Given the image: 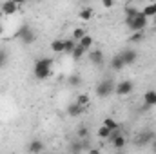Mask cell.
<instances>
[{"label": "cell", "mask_w": 156, "mask_h": 154, "mask_svg": "<svg viewBox=\"0 0 156 154\" xmlns=\"http://www.w3.org/2000/svg\"><path fill=\"white\" fill-rule=\"evenodd\" d=\"M53 73V58H38L35 62V67H33V75L37 80H47Z\"/></svg>", "instance_id": "1"}, {"label": "cell", "mask_w": 156, "mask_h": 154, "mask_svg": "<svg viewBox=\"0 0 156 154\" xmlns=\"http://www.w3.org/2000/svg\"><path fill=\"white\" fill-rule=\"evenodd\" d=\"M125 26H127L131 31H144V29L149 26V18H147L142 11H138L134 16L125 18Z\"/></svg>", "instance_id": "2"}, {"label": "cell", "mask_w": 156, "mask_h": 154, "mask_svg": "<svg viewBox=\"0 0 156 154\" xmlns=\"http://www.w3.org/2000/svg\"><path fill=\"white\" fill-rule=\"evenodd\" d=\"M15 37L20 40L22 44H26V45H31V44H35V40H37V33H35V29H33L29 24H22V26L16 29Z\"/></svg>", "instance_id": "3"}, {"label": "cell", "mask_w": 156, "mask_h": 154, "mask_svg": "<svg viewBox=\"0 0 156 154\" xmlns=\"http://www.w3.org/2000/svg\"><path fill=\"white\" fill-rule=\"evenodd\" d=\"M115 80L113 78H104L102 82H98V85H96V96L98 98H107V96H111L113 93H115Z\"/></svg>", "instance_id": "4"}, {"label": "cell", "mask_w": 156, "mask_h": 154, "mask_svg": "<svg viewBox=\"0 0 156 154\" xmlns=\"http://www.w3.org/2000/svg\"><path fill=\"white\" fill-rule=\"evenodd\" d=\"M133 91H134V83L131 80H122L115 85V93L118 96H129Z\"/></svg>", "instance_id": "5"}, {"label": "cell", "mask_w": 156, "mask_h": 154, "mask_svg": "<svg viewBox=\"0 0 156 154\" xmlns=\"http://www.w3.org/2000/svg\"><path fill=\"white\" fill-rule=\"evenodd\" d=\"M107 142H111L115 149L122 151V149L125 147V143H127V138L122 134V131H120V129H116V131H113V132H111V138H109Z\"/></svg>", "instance_id": "6"}, {"label": "cell", "mask_w": 156, "mask_h": 154, "mask_svg": "<svg viewBox=\"0 0 156 154\" xmlns=\"http://www.w3.org/2000/svg\"><path fill=\"white\" fill-rule=\"evenodd\" d=\"M87 58H89V62L93 64V65H104V60H105V56H104V51L102 49H89L87 51Z\"/></svg>", "instance_id": "7"}, {"label": "cell", "mask_w": 156, "mask_h": 154, "mask_svg": "<svg viewBox=\"0 0 156 154\" xmlns=\"http://www.w3.org/2000/svg\"><path fill=\"white\" fill-rule=\"evenodd\" d=\"M83 113H85V105L78 103L76 100H75L73 103H69V105H67V114L71 116V118H78V116H82Z\"/></svg>", "instance_id": "8"}, {"label": "cell", "mask_w": 156, "mask_h": 154, "mask_svg": "<svg viewBox=\"0 0 156 154\" xmlns=\"http://www.w3.org/2000/svg\"><path fill=\"white\" fill-rule=\"evenodd\" d=\"M18 9H20V5H18L15 0H5V2L2 4V15H5V16L15 15Z\"/></svg>", "instance_id": "9"}, {"label": "cell", "mask_w": 156, "mask_h": 154, "mask_svg": "<svg viewBox=\"0 0 156 154\" xmlns=\"http://www.w3.org/2000/svg\"><path fill=\"white\" fill-rule=\"evenodd\" d=\"M120 54H122V58H123L125 65H133V64L136 62V58H138V53H136V49H123Z\"/></svg>", "instance_id": "10"}, {"label": "cell", "mask_w": 156, "mask_h": 154, "mask_svg": "<svg viewBox=\"0 0 156 154\" xmlns=\"http://www.w3.org/2000/svg\"><path fill=\"white\" fill-rule=\"evenodd\" d=\"M144 102H145V107H154L156 105V91L149 89L144 93Z\"/></svg>", "instance_id": "11"}, {"label": "cell", "mask_w": 156, "mask_h": 154, "mask_svg": "<svg viewBox=\"0 0 156 154\" xmlns=\"http://www.w3.org/2000/svg\"><path fill=\"white\" fill-rule=\"evenodd\" d=\"M123 67H125V62H123L122 54H115V56L111 58V69H113V71H122Z\"/></svg>", "instance_id": "12"}, {"label": "cell", "mask_w": 156, "mask_h": 154, "mask_svg": "<svg viewBox=\"0 0 156 154\" xmlns=\"http://www.w3.org/2000/svg\"><path fill=\"white\" fill-rule=\"evenodd\" d=\"M51 51L56 53V54H64V38H55L51 44H49Z\"/></svg>", "instance_id": "13"}, {"label": "cell", "mask_w": 156, "mask_h": 154, "mask_svg": "<svg viewBox=\"0 0 156 154\" xmlns=\"http://www.w3.org/2000/svg\"><path fill=\"white\" fill-rule=\"evenodd\" d=\"M44 149H45V145H44L42 140H31L29 145H27V151L29 152H42Z\"/></svg>", "instance_id": "14"}, {"label": "cell", "mask_w": 156, "mask_h": 154, "mask_svg": "<svg viewBox=\"0 0 156 154\" xmlns=\"http://www.w3.org/2000/svg\"><path fill=\"white\" fill-rule=\"evenodd\" d=\"M142 13L147 16V18H154L156 16V2H149L142 7Z\"/></svg>", "instance_id": "15"}, {"label": "cell", "mask_w": 156, "mask_h": 154, "mask_svg": "<svg viewBox=\"0 0 156 154\" xmlns=\"http://www.w3.org/2000/svg\"><path fill=\"white\" fill-rule=\"evenodd\" d=\"M111 132H113V131L102 123V125L98 127V131H96V136H98L100 140H109V138H111Z\"/></svg>", "instance_id": "16"}, {"label": "cell", "mask_w": 156, "mask_h": 154, "mask_svg": "<svg viewBox=\"0 0 156 154\" xmlns=\"http://www.w3.org/2000/svg\"><path fill=\"white\" fill-rule=\"evenodd\" d=\"M76 47V40L73 38H64V54H71Z\"/></svg>", "instance_id": "17"}, {"label": "cell", "mask_w": 156, "mask_h": 154, "mask_svg": "<svg viewBox=\"0 0 156 154\" xmlns=\"http://www.w3.org/2000/svg\"><path fill=\"white\" fill-rule=\"evenodd\" d=\"M78 16H80L82 20H91V18L94 16V9H93L91 5H85V7L78 13Z\"/></svg>", "instance_id": "18"}, {"label": "cell", "mask_w": 156, "mask_h": 154, "mask_svg": "<svg viewBox=\"0 0 156 154\" xmlns=\"http://www.w3.org/2000/svg\"><path fill=\"white\" fill-rule=\"evenodd\" d=\"M85 54H87V49H85L83 45H80V44L76 42V47H75V51L71 53V56H73L75 60H80V58H83Z\"/></svg>", "instance_id": "19"}, {"label": "cell", "mask_w": 156, "mask_h": 154, "mask_svg": "<svg viewBox=\"0 0 156 154\" xmlns=\"http://www.w3.org/2000/svg\"><path fill=\"white\" fill-rule=\"evenodd\" d=\"M102 123H104L105 127H109L111 131H116V129H122V123H118V121L115 120V118H105V120H104Z\"/></svg>", "instance_id": "20"}, {"label": "cell", "mask_w": 156, "mask_h": 154, "mask_svg": "<svg viewBox=\"0 0 156 154\" xmlns=\"http://www.w3.org/2000/svg\"><path fill=\"white\" fill-rule=\"evenodd\" d=\"M78 44H80V45H83V47H85V49H87V51H89V49H91V47H93V37H91V35H87V33H85V35H83V37H82V38L78 40Z\"/></svg>", "instance_id": "21"}, {"label": "cell", "mask_w": 156, "mask_h": 154, "mask_svg": "<svg viewBox=\"0 0 156 154\" xmlns=\"http://www.w3.org/2000/svg\"><path fill=\"white\" fill-rule=\"evenodd\" d=\"M140 142L138 143H149V142H153L154 140V132H151V131H147V132H144V134H140V138H138Z\"/></svg>", "instance_id": "22"}, {"label": "cell", "mask_w": 156, "mask_h": 154, "mask_svg": "<svg viewBox=\"0 0 156 154\" xmlns=\"http://www.w3.org/2000/svg\"><path fill=\"white\" fill-rule=\"evenodd\" d=\"M142 40H144V31H133L129 37V42H133V44H140Z\"/></svg>", "instance_id": "23"}, {"label": "cell", "mask_w": 156, "mask_h": 154, "mask_svg": "<svg viewBox=\"0 0 156 154\" xmlns=\"http://www.w3.org/2000/svg\"><path fill=\"white\" fill-rule=\"evenodd\" d=\"M76 102L87 107V105H89V102H91V98H89V94H87V93H80V94L76 96Z\"/></svg>", "instance_id": "24"}, {"label": "cell", "mask_w": 156, "mask_h": 154, "mask_svg": "<svg viewBox=\"0 0 156 154\" xmlns=\"http://www.w3.org/2000/svg\"><path fill=\"white\" fill-rule=\"evenodd\" d=\"M67 82H69V85H73V87H76L82 83V78L78 76V75H71V76L67 78Z\"/></svg>", "instance_id": "25"}, {"label": "cell", "mask_w": 156, "mask_h": 154, "mask_svg": "<svg viewBox=\"0 0 156 154\" xmlns=\"http://www.w3.org/2000/svg\"><path fill=\"white\" fill-rule=\"evenodd\" d=\"M123 11H125V18H131V16H134V15L138 13V9H136V7H133V5H127Z\"/></svg>", "instance_id": "26"}, {"label": "cell", "mask_w": 156, "mask_h": 154, "mask_svg": "<svg viewBox=\"0 0 156 154\" xmlns=\"http://www.w3.org/2000/svg\"><path fill=\"white\" fill-rule=\"evenodd\" d=\"M7 60H9V56H7V53H5L4 49H0V69H2V67H5V64H7Z\"/></svg>", "instance_id": "27"}, {"label": "cell", "mask_w": 156, "mask_h": 154, "mask_svg": "<svg viewBox=\"0 0 156 154\" xmlns=\"http://www.w3.org/2000/svg\"><path fill=\"white\" fill-rule=\"evenodd\" d=\"M83 35H85V31H83L82 27H76V29L73 31V37H71V38H73V40H76V42H78V40L82 38Z\"/></svg>", "instance_id": "28"}, {"label": "cell", "mask_w": 156, "mask_h": 154, "mask_svg": "<svg viewBox=\"0 0 156 154\" xmlns=\"http://www.w3.org/2000/svg\"><path fill=\"white\" fill-rule=\"evenodd\" d=\"M76 134H78V140H85V138H87V134H89V131H87V127H80Z\"/></svg>", "instance_id": "29"}, {"label": "cell", "mask_w": 156, "mask_h": 154, "mask_svg": "<svg viewBox=\"0 0 156 154\" xmlns=\"http://www.w3.org/2000/svg\"><path fill=\"white\" fill-rule=\"evenodd\" d=\"M102 5H104L105 9H111V7L115 5V0H102Z\"/></svg>", "instance_id": "30"}, {"label": "cell", "mask_w": 156, "mask_h": 154, "mask_svg": "<svg viewBox=\"0 0 156 154\" xmlns=\"http://www.w3.org/2000/svg\"><path fill=\"white\" fill-rule=\"evenodd\" d=\"M151 149H153V152H156V138L151 142Z\"/></svg>", "instance_id": "31"}, {"label": "cell", "mask_w": 156, "mask_h": 154, "mask_svg": "<svg viewBox=\"0 0 156 154\" xmlns=\"http://www.w3.org/2000/svg\"><path fill=\"white\" fill-rule=\"evenodd\" d=\"M15 2H16L18 5H24V4H26V2H29V0H15Z\"/></svg>", "instance_id": "32"}, {"label": "cell", "mask_w": 156, "mask_h": 154, "mask_svg": "<svg viewBox=\"0 0 156 154\" xmlns=\"http://www.w3.org/2000/svg\"><path fill=\"white\" fill-rule=\"evenodd\" d=\"M4 35V26H2V22H0V37Z\"/></svg>", "instance_id": "33"}]
</instances>
